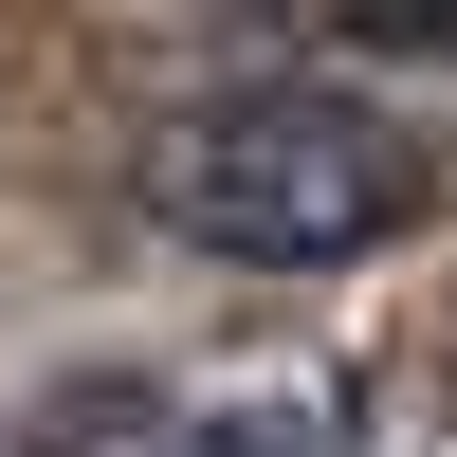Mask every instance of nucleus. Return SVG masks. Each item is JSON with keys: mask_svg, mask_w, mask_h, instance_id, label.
I'll return each mask as SVG.
<instances>
[{"mask_svg": "<svg viewBox=\"0 0 457 457\" xmlns=\"http://www.w3.org/2000/svg\"><path fill=\"white\" fill-rule=\"evenodd\" d=\"M146 220L238 275H329V256H385L421 220V146L348 92H202L146 146Z\"/></svg>", "mask_w": 457, "mask_h": 457, "instance_id": "1", "label": "nucleus"}, {"mask_svg": "<svg viewBox=\"0 0 457 457\" xmlns=\"http://www.w3.org/2000/svg\"><path fill=\"white\" fill-rule=\"evenodd\" d=\"M129 457H348V403H202V421H129Z\"/></svg>", "mask_w": 457, "mask_h": 457, "instance_id": "2", "label": "nucleus"}]
</instances>
